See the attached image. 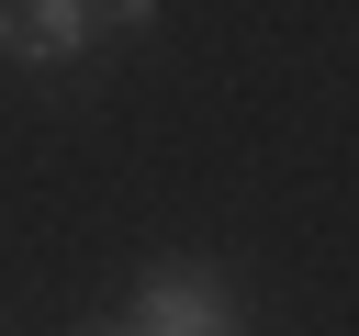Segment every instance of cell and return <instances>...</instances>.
<instances>
[{
	"mask_svg": "<svg viewBox=\"0 0 359 336\" xmlns=\"http://www.w3.org/2000/svg\"><path fill=\"white\" fill-rule=\"evenodd\" d=\"M90 34H101V0H0V56H22V67L90 56Z\"/></svg>",
	"mask_w": 359,
	"mask_h": 336,
	"instance_id": "1",
	"label": "cell"
},
{
	"mask_svg": "<svg viewBox=\"0 0 359 336\" xmlns=\"http://www.w3.org/2000/svg\"><path fill=\"white\" fill-rule=\"evenodd\" d=\"M236 314H224V280H202V269H157L146 291H135V336H224Z\"/></svg>",
	"mask_w": 359,
	"mask_h": 336,
	"instance_id": "2",
	"label": "cell"
}]
</instances>
